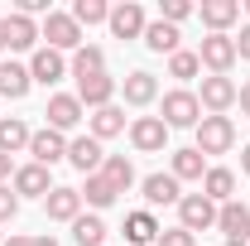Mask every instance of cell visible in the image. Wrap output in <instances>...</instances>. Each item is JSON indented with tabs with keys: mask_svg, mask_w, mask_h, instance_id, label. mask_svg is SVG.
<instances>
[{
	"mask_svg": "<svg viewBox=\"0 0 250 246\" xmlns=\"http://www.w3.org/2000/svg\"><path fill=\"white\" fill-rule=\"evenodd\" d=\"M39 39H48V49H58V53H77L82 49V25L72 20V15H62V10H48L43 15V25H39Z\"/></svg>",
	"mask_w": 250,
	"mask_h": 246,
	"instance_id": "obj_1",
	"label": "cell"
},
{
	"mask_svg": "<svg viewBox=\"0 0 250 246\" xmlns=\"http://www.w3.org/2000/svg\"><path fill=\"white\" fill-rule=\"evenodd\" d=\"M178 227L183 232H207V227H217V203L207 198V193H183L178 198Z\"/></svg>",
	"mask_w": 250,
	"mask_h": 246,
	"instance_id": "obj_2",
	"label": "cell"
},
{
	"mask_svg": "<svg viewBox=\"0 0 250 246\" xmlns=\"http://www.w3.org/2000/svg\"><path fill=\"white\" fill-rule=\"evenodd\" d=\"M231 145H236L231 116H202V121H197V150H202V159H207V154H226Z\"/></svg>",
	"mask_w": 250,
	"mask_h": 246,
	"instance_id": "obj_3",
	"label": "cell"
},
{
	"mask_svg": "<svg viewBox=\"0 0 250 246\" xmlns=\"http://www.w3.org/2000/svg\"><path fill=\"white\" fill-rule=\"evenodd\" d=\"M202 121V101L197 92H188V87H173V92H164V125L173 130V125H192L197 130Z\"/></svg>",
	"mask_w": 250,
	"mask_h": 246,
	"instance_id": "obj_4",
	"label": "cell"
},
{
	"mask_svg": "<svg viewBox=\"0 0 250 246\" xmlns=\"http://www.w3.org/2000/svg\"><path fill=\"white\" fill-rule=\"evenodd\" d=\"M217 232L226 237V246H246L250 242V208L246 203H221L217 208Z\"/></svg>",
	"mask_w": 250,
	"mask_h": 246,
	"instance_id": "obj_5",
	"label": "cell"
},
{
	"mask_svg": "<svg viewBox=\"0 0 250 246\" xmlns=\"http://www.w3.org/2000/svg\"><path fill=\"white\" fill-rule=\"evenodd\" d=\"M197 63H202V68H212L217 77H226V73H231V63H236V39H231V34H207V39H202V49H197Z\"/></svg>",
	"mask_w": 250,
	"mask_h": 246,
	"instance_id": "obj_6",
	"label": "cell"
},
{
	"mask_svg": "<svg viewBox=\"0 0 250 246\" xmlns=\"http://www.w3.org/2000/svg\"><path fill=\"white\" fill-rule=\"evenodd\" d=\"M130 145H135L140 154H159L164 145H168L164 116H135V121H130Z\"/></svg>",
	"mask_w": 250,
	"mask_h": 246,
	"instance_id": "obj_7",
	"label": "cell"
},
{
	"mask_svg": "<svg viewBox=\"0 0 250 246\" xmlns=\"http://www.w3.org/2000/svg\"><path fill=\"white\" fill-rule=\"evenodd\" d=\"M236 92H241V87H236L231 77H217V73H212V77H202V92H197V101H202L212 116H226V111L236 106Z\"/></svg>",
	"mask_w": 250,
	"mask_h": 246,
	"instance_id": "obj_8",
	"label": "cell"
},
{
	"mask_svg": "<svg viewBox=\"0 0 250 246\" xmlns=\"http://www.w3.org/2000/svg\"><path fill=\"white\" fill-rule=\"evenodd\" d=\"M106 25H111V34H116V39H145V25H149V20H145V5L121 0V5L111 10V20H106Z\"/></svg>",
	"mask_w": 250,
	"mask_h": 246,
	"instance_id": "obj_9",
	"label": "cell"
},
{
	"mask_svg": "<svg viewBox=\"0 0 250 246\" xmlns=\"http://www.w3.org/2000/svg\"><path fill=\"white\" fill-rule=\"evenodd\" d=\"M29 154H34V164H43V169H53L58 159H67V140H62V130H53V125L34 130V140H29Z\"/></svg>",
	"mask_w": 250,
	"mask_h": 246,
	"instance_id": "obj_10",
	"label": "cell"
},
{
	"mask_svg": "<svg viewBox=\"0 0 250 246\" xmlns=\"http://www.w3.org/2000/svg\"><path fill=\"white\" fill-rule=\"evenodd\" d=\"M67 164H72V169H82V174H96V169L106 164L101 140H96V135H77V140H67Z\"/></svg>",
	"mask_w": 250,
	"mask_h": 246,
	"instance_id": "obj_11",
	"label": "cell"
},
{
	"mask_svg": "<svg viewBox=\"0 0 250 246\" xmlns=\"http://www.w3.org/2000/svg\"><path fill=\"white\" fill-rule=\"evenodd\" d=\"M10 188H15L20 198H48V193H53V179H48V169H43V164H20Z\"/></svg>",
	"mask_w": 250,
	"mask_h": 246,
	"instance_id": "obj_12",
	"label": "cell"
},
{
	"mask_svg": "<svg viewBox=\"0 0 250 246\" xmlns=\"http://www.w3.org/2000/svg\"><path fill=\"white\" fill-rule=\"evenodd\" d=\"M29 77H34V82H43V87H53L58 77H67V58H62L58 49H34Z\"/></svg>",
	"mask_w": 250,
	"mask_h": 246,
	"instance_id": "obj_13",
	"label": "cell"
},
{
	"mask_svg": "<svg viewBox=\"0 0 250 246\" xmlns=\"http://www.w3.org/2000/svg\"><path fill=\"white\" fill-rule=\"evenodd\" d=\"M82 111H87V106H82L77 97L53 92V97H48V111H43V116H48V125H53V130H72V125H82Z\"/></svg>",
	"mask_w": 250,
	"mask_h": 246,
	"instance_id": "obj_14",
	"label": "cell"
},
{
	"mask_svg": "<svg viewBox=\"0 0 250 246\" xmlns=\"http://www.w3.org/2000/svg\"><path fill=\"white\" fill-rule=\"evenodd\" d=\"M0 25H5V49H15V53H24V49L39 44V25H34L29 15H20V10H15V15H5Z\"/></svg>",
	"mask_w": 250,
	"mask_h": 246,
	"instance_id": "obj_15",
	"label": "cell"
},
{
	"mask_svg": "<svg viewBox=\"0 0 250 246\" xmlns=\"http://www.w3.org/2000/svg\"><path fill=\"white\" fill-rule=\"evenodd\" d=\"M111 97H116V77H106V73H96V77H77V101H82V106L101 111V106H111Z\"/></svg>",
	"mask_w": 250,
	"mask_h": 246,
	"instance_id": "obj_16",
	"label": "cell"
},
{
	"mask_svg": "<svg viewBox=\"0 0 250 246\" xmlns=\"http://www.w3.org/2000/svg\"><path fill=\"white\" fill-rule=\"evenodd\" d=\"M197 15H202V25H207L212 34H226V25L241 20V0H202Z\"/></svg>",
	"mask_w": 250,
	"mask_h": 246,
	"instance_id": "obj_17",
	"label": "cell"
},
{
	"mask_svg": "<svg viewBox=\"0 0 250 246\" xmlns=\"http://www.w3.org/2000/svg\"><path fill=\"white\" fill-rule=\"evenodd\" d=\"M43 208H48L53 222H77V217H82V193H77V188H53V193L43 198Z\"/></svg>",
	"mask_w": 250,
	"mask_h": 246,
	"instance_id": "obj_18",
	"label": "cell"
},
{
	"mask_svg": "<svg viewBox=\"0 0 250 246\" xmlns=\"http://www.w3.org/2000/svg\"><path fill=\"white\" fill-rule=\"evenodd\" d=\"M140 188H145V203H149V208H168V203H178V198H183L173 174H149Z\"/></svg>",
	"mask_w": 250,
	"mask_h": 246,
	"instance_id": "obj_19",
	"label": "cell"
},
{
	"mask_svg": "<svg viewBox=\"0 0 250 246\" xmlns=\"http://www.w3.org/2000/svg\"><path fill=\"white\" fill-rule=\"evenodd\" d=\"M125 101H130V106H149V101H154L159 97V82H154V73H145V68H135V73H130V77H125Z\"/></svg>",
	"mask_w": 250,
	"mask_h": 246,
	"instance_id": "obj_20",
	"label": "cell"
},
{
	"mask_svg": "<svg viewBox=\"0 0 250 246\" xmlns=\"http://www.w3.org/2000/svg\"><path fill=\"white\" fill-rule=\"evenodd\" d=\"M29 140H34V130L20 116H5L0 121V154H20V150H29Z\"/></svg>",
	"mask_w": 250,
	"mask_h": 246,
	"instance_id": "obj_21",
	"label": "cell"
},
{
	"mask_svg": "<svg viewBox=\"0 0 250 246\" xmlns=\"http://www.w3.org/2000/svg\"><path fill=\"white\" fill-rule=\"evenodd\" d=\"M125 242H130V246H154L159 242L154 213H130V217H125Z\"/></svg>",
	"mask_w": 250,
	"mask_h": 246,
	"instance_id": "obj_22",
	"label": "cell"
},
{
	"mask_svg": "<svg viewBox=\"0 0 250 246\" xmlns=\"http://www.w3.org/2000/svg\"><path fill=\"white\" fill-rule=\"evenodd\" d=\"M202 193H207V198H212V203H231V193H236V174H231V169H207V174H202Z\"/></svg>",
	"mask_w": 250,
	"mask_h": 246,
	"instance_id": "obj_23",
	"label": "cell"
},
{
	"mask_svg": "<svg viewBox=\"0 0 250 246\" xmlns=\"http://www.w3.org/2000/svg\"><path fill=\"white\" fill-rule=\"evenodd\" d=\"M168 174H173L178 184H183V179H202V174H207V159H202V150H197V145L173 150V169H168Z\"/></svg>",
	"mask_w": 250,
	"mask_h": 246,
	"instance_id": "obj_24",
	"label": "cell"
},
{
	"mask_svg": "<svg viewBox=\"0 0 250 246\" xmlns=\"http://www.w3.org/2000/svg\"><path fill=\"white\" fill-rule=\"evenodd\" d=\"M145 49L149 53H178V29L173 25H164V20H154V25H145Z\"/></svg>",
	"mask_w": 250,
	"mask_h": 246,
	"instance_id": "obj_25",
	"label": "cell"
},
{
	"mask_svg": "<svg viewBox=\"0 0 250 246\" xmlns=\"http://www.w3.org/2000/svg\"><path fill=\"white\" fill-rule=\"evenodd\" d=\"M29 68H20V63H0V97H10V101H20V97L29 92Z\"/></svg>",
	"mask_w": 250,
	"mask_h": 246,
	"instance_id": "obj_26",
	"label": "cell"
},
{
	"mask_svg": "<svg viewBox=\"0 0 250 246\" xmlns=\"http://www.w3.org/2000/svg\"><path fill=\"white\" fill-rule=\"evenodd\" d=\"M67 68H72V77H96V73H106V53H101L96 44H82Z\"/></svg>",
	"mask_w": 250,
	"mask_h": 246,
	"instance_id": "obj_27",
	"label": "cell"
},
{
	"mask_svg": "<svg viewBox=\"0 0 250 246\" xmlns=\"http://www.w3.org/2000/svg\"><path fill=\"white\" fill-rule=\"evenodd\" d=\"M96 174H106V179H111V188H116V193H125V188L135 184V164H130L125 154H106V164H101Z\"/></svg>",
	"mask_w": 250,
	"mask_h": 246,
	"instance_id": "obj_28",
	"label": "cell"
},
{
	"mask_svg": "<svg viewBox=\"0 0 250 246\" xmlns=\"http://www.w3.org/2000/svg\"><path fill=\"white\" fill-rule=\"evenodd\" d=\"M77 193H82V203H92V208H111V203L121 198L106 174H87V188H77Z\"/></svg>",
	"mask_w": 250,
	"mask_h": 246,
	"instance_id": "obj_29",
	"label": "cell"
},
{
	"mask_svg": "<svg viewBox=\"0 0 250 246\" xmlns=\"http://www.w3.org/2000/svg\"><path fill=\"white\" fill-rule=\"evenodd\" d=\"M72 242L77 246H106V222H101L96 213L77 217V222H72Z\"/></svg>",
	"mask_w": 250,
	"mask_h": 246,
	"instance_id": "obj_30",
	"label": "cell"
},
{
	"mask_svg": "<svg viewBox=\"0 0 250 246\" xmlns=\"http://www.w3.org/2000/svg\"><path fill=\"white\" fill-rule=\"evenodd\" d=\"M125 130V111L121 106H101V111H92V135L96 140H111V135H121Z\"/></svg>",
	"mask_w": 250,
	"mask_h": 246,
	"instance_id": "obj_31",
	"label": "cell"
},
{
	"mask_svg": "<svg viewBox=\"0 0 250 246\" xmlns=\"http://www.w3.org/2000/svg\"><path fill=\"white\" fill-rule=\"evenodd\" d=\"M72 20L77 25H101V20H111V5L106 0H77L72 5Z\"/></svg>",
	"mask_w": 250,
	"mask_h": 246,
	"instance_id": "obj_32",
	"label": "cell"
},
{
	"mask_svg": "<svg viewBox=\"0 0 250 246\" xmlns=\"http://www.w3.org/2000/svg\"><path fill=\"white\" fill-rule=\"evenodd\" d=\"M197 73H202V63H197V53H188V49H178V53H173V58H168V77H197Z\"/></svg>",
	"mask_w": 250,
	"mask_h": 246,
	"instance_id": "obj_33",
	"label": "cell"
},
{
	"mask_svg": "<svg viewBox=\"0 0 250 246\" xmlns=\"http://www.w3.org/2000/svg\"><path fill=\"white\" fill-rule=\"evenodd\" d=\"M188 15H192V5H188V0H164V25H173V29H178Z\"/></svg>",
	"mask_w": 250,
	"mask_h": 246,
	"instance_id": "obj_34",
	"label": "cell"
},
{
	"mask_svg": "<svg viewBox=\"0 0 250 246\" xmlns=\"http://www.w3.org/2000/svg\"><path fill=\"white\" fill-rule=\"evenodd\" d=\"M15 213H20V193L10 184H0V222H15Z\"/></svg>",
	"mask_w": 250,
	"mask_h": 246,
	"instance_id": "obj_35",
	"label": "cell"
},
{
	"mask_svg": "<svg viewBox=\"0 0 250 246\" xmlns=\"http://www.w3.org/2000/svg\"><path fill=\"white\" fill-rule=\"evenodd\" d=\"M154 246H197V237H192V232H183V227H168V232H159Z\"/></svg>",
	"mask_w": 250,
	"mask_h": 246,
	"instance_id": "obj_36",
	"label": "cell"
},
{
	"mask_svg": "<svg viewBox=\"0 0 250 246\" xmlns=\"http://www.w3.org/2000/svg\"><path fill=\"white\" fill-rule=\"evenodd\" d=\"M236 58H250V25L241 29V39H236Z\"/></svg>",
	"mask_w": 250,
	"mask_h": 246,
	"instance_id": "obj_37",
	"label": "cell"
},
{
	"mask_svg": "<svg viewBox=\"0 0 250 246\" xmlns=\"http://www.w3.org/2000/svg\"><path fill=\"white\" fill-rule=\"evenodd\" d=\"M236 101H241V111H246V116H250V82H246V87H241V92H236Z\"/></svg>",
	"mask_w": 250,
	"mask_h": 246,
	"instance_id": "obj_38",
	"label": "cell"
},
{
	"mask_svg": "<svg viewBox=\"0 0 250 246\" xmlns=\"http://www.w3.org/2000/svg\"><path fill=\"white\" fill-rule=\"evenodd\" d=\"M5 179H15V169H10V154H0V184Z\"/></svg>",
	"mask_w": 250,
	"mask_h": 246,
	"instance_id": "obj_39",
	"label": "cell"
},
{
	"mask_svg": "<svg viewBox=\"0 0 250 246\" xmlns=\"http://www.w3.org/2000/svg\"><path fill=\"white\" fill-rule=\"evenodd\" d=\"M241 174H246V179H250V145H246V150H241Z\"/></svg>",
	"mask_w": 250,
	"mask_h": 246,
	"instance_id": "obj_40",
	"label": "cell"
},
{
	"mask_svg": "<svg viewBox=\"0 0 250 246\" xmlns=\"http://www.w3.org/2000/svg\"><path fill=\"white\" fill-rule=\"evenodd\" d=\"M5 246H34V237H10Z\"/></svg>",
	"mask_w": 250,
	"mask_h": 246,
	"instance_id": "obj_41",
	"label": "cell"
},
{
	"mask_svg": "<svg viewBox=\"0 0 250 246\" xmlns=\"http://www.w3.org/2000/svg\"><path fill=\"white\" fill-rule=\"evenodd\" d=\"M34 246H58V242H53V237H34Z\"/></svg>",
	"mask_w": 250,
	"mask_h": 246,
	"instance_id": "obj_42",
	"label": "cell"
},
{
	"mask_svg": "<svg viewBox=\"0 0 250 246\" xmlns=\"http://www.w3.org/2000/svg\"><path fill=\"white\" fill-rule=\"evenodd\" d=\"M0 49H5V25H0Z\"/></svg>",
	"mask_w": 250,
	"mask_h": 246,
	"instance_id": "obj_43",
	"label": "cell"
},
{
	"mask_svg": "<svg viewBox=\"0 0 250 246\" xmlns=\"http://www.w3.org/2000/svg\"><path fill=\"white\" fill-rule=\"evenodd\" d=\"M246 15H250V0H246Z\"/></svg>",
	"mask_w": 250,
	"mask_h": 246,
	"instance_id": "obj_44",
	"label": "cell"
},
{
	"mask_svg": "<svg viewBox=\"0 0 250 246\" xmlns=\"http://www.w3.org/2000/svg\"><path fill=\"white\" fill-rule=\"evenodd\" d=\"M0 246H5V242H0Z\"/></svg>",
	"mask_w": 250,
	"mask_h": 246,
	"instance_id": "obj_45",
	"label": "cell"
}]
</instances>
